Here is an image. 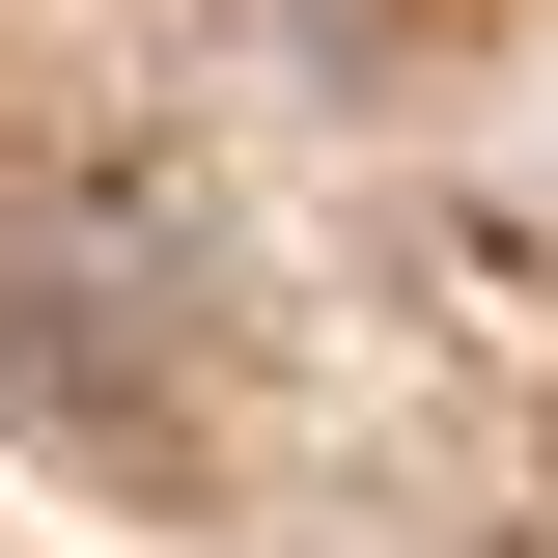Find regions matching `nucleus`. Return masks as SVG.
I'll return each mask as SVG.
<instances>
[]
</instances>
